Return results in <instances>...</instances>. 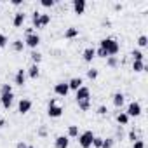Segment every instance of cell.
Here are the masks:
<instances>
[{
	"instance_id": "1",
	"label": "cell",
	"mask_w": 148,
	"mask_h": 148,
	"mask_svg": "<svg viewBox=\"0 0 148 148\" xmlns=\"http://www.w3.org/2000/svg\"><path fill=\"white\" fill-rule=\"evenodd\" d=\"M99 47H101V49H105L108 56H115V54L120 51L119 42H117L115 38H110V37H108V38H103V40L99 42Z\"/></svg>"
},
{
	"instance_id": "2",
	"label": "cell",
	"mask_w": 148,
	"mask_h": 148,
	"mask_svg": "<svg viewBox=\"0 0 148 148\" xmlns=\"http://www.w3.org/2000/svg\"><path fill=\"white\" fill-rule=\"evenodd\" d=\"M92 139H94V132L92 131H86V132L79 134V145L82 148H91L92 146Z\"/></svg>"
},
{
	"instance_id": "3",
	"label": "cell",
	"mask_w": 148,
	"mask_h": 148,
	"mask_svg": "<svg viewBox=\"0 0 148 148\" xmlns=\"http://www.w3.org/2000/svg\"><path fill=\"white\" fill-rule=\"evenodd\" d=\"M75 99H77V103H79V101H87V99H91V91L82 86L79 91H75Z\"/></svg>"
},
{
	"instance_id": "4",
	"label": "cell",
	"mask_w": 148,
	"mask_h": 148,
	"mask_svg": "<svg viewBox=\"0 0 148 148\" xmlns=\"http://www.w3.org/2000/svg\"><path fill=\"white\" fill-rule=\"evenodd\" d=\"M127 117L131 119V117H139L141 115V105L138 103V101H132L131 105H129V108H127Z\"/></svg>"
},
{
	"instance_id": "5",
	"label": "cell",
	"mask_w": 148,
	"mask_h": 148,
	"mask_svg": "<svg viewBox=\"0 0 148 148\" xmlns=\"http://www.w3.org/2000/svg\"><path fill=\"white\" fill-rule=\"evenodd\" d=\"M40 44V37L37 33H32V35H26V40H25V45L32 47V49H37Z\"/></svg>"
},
{
	"instance_id": "6",
	"label": "cell",
	"mask_w": 148,
	"mask_h": 148,
	"mask_svg": "<svg viewBox=\"0 0 148 148\" xmlns=\"http://www.w3.org/2000/svg\"><path fill=\"white\" fill-rule=\"evenodd\" d=\"M54 92L58 94V96H66L68 92H70V87H68V82H58L56 86H54Z\"/></svg>"
},
{
	"instance_id": "7",
	"label": "cell",
	"mask_w": 148,
	"mask_h": 148,
	"mask_svg": "<svg viewBox=\"0 0 148 148\" xmlns=\"http://www.w3.org/2000/svg\"><path fill=\"white\" fill-rule=\"evenodd\" d=\"M30 110H32V101H30V99H26V98L19 99V105H18V112H19L21 115H25V113H28Z\"/></svg>"
},
{
	"instance_id": "8",
	"label": "cell",
	"mask_w": 148,
	"mask_h": 148,
	"mask_svg": "<svg viewBox=\"0 0 148 148\" xmlns=\"http://www.w3.org/2000/svg\"><path fill=\"white\" fill-rule=\"evenodd\" d=\"M12 101H14V94H12V92H7V94H0V103H2V106H4L5 110H9V108H11Z\"/></svg>"
},
{
	"instance_id": "9",
	"label": "cell",
	"mask_w": 148,
	"mask_h": 148,
	"mask_svg": "<svg viewBox=\"0 0 148 148\" xmlns=\"http://www.w3.org/2000/svg\"><path fill=\"white\" fill-rule=\"evenodd\" d=\"M71 7H73V12L75 14H84V11H86V0H73L71 2Z\"/></svg>"
},
{
	"instance_id": "10",
	"label": "cell",
	"mask_w": 148,
	"mask_h": 148,
	"mask_svg": "<svg viewBox=\"0 0 148 148\" xmlns=\"http://www.w3.org/2000/svg\"><path fill=\"white\" fill-rule=\"evenodd\" d=\"M47 115H49L51 119H58V117L63 115V108L58 106V105H49V108H47Z\"/></svg>"
},
{
	"instance_id": "11",
	"label": "cell",
	"mask_w": 148,
	"mask_h": 148,
	"mask_svg": "<svg viewBox=\"0 0 148 148\" xmlns=\"http://www.w3.org/2000/svg\"><path fill=\"white\" fill-rule=\"evenodd\" d=\"M14 84H16V86H25V84H26V71H25L23 68H19V70L16 71Z\"/></svg>"
},
{
	"instance_id": "12",
	"label": "cell",
	"mask_w": 148,
	"mask_h": 148,
	"mask_svg": "<svg viewBox=\"0 0 148 148\" xmlns=\"http://www.w3.org/2000/svg\"><path fill=\"white\" fill-rule=\"evenodd\" d=\"M68 145H70V138L68 136H58L54 139V146L56 148H68Z\"/></svg>"
},
{
	"instance_id": "13",
	"label": "cell",
	"mask_w": 148,
	"mask_h": 148,
	"mask_svg": "<svg viewBox=\"0 0 148 148\" xmlns=\"http://www.w3.org/2000/svg\"><path fill=\"white\" fill-rule=\"evenodd\" d=\"M82 58H84V61H86V63H91V61L96 58V49H94V47H87V49L84 51Z\"/></svg>"
},
{
	"instance_id": "14",
	"label": "cell",
	"mask_w": 148,
	"mask_h": 148,
	"mask_svg": "<svg viewBox=\"0 0 148 148\" xmlns=\"http://www.w3.org/2000/svg\"><path fill=\"white\" fill-rule=\"evenodd\" d=\"M82 84H84V80H82L80 77H75V79H71V80L68 82V87H70L71 91H79V89L82 87Z\"/></svg>"
},
{
	"instance_id": "15",
	"label": "cell",
	"mask_w": 148,
	"mask_h": 148,
	"mask_svg": "<svg viewBox=\"0 0 148 148\" xmlns=\"http://www.w3.org/2000/svg\"><path fill=\"white\" fill-rule=\"evenodd\" d=\"M25 19H26V14H25V12H16V14H14V19H12V25H14L16 28H19V26H23Z\"/></svg>"
},
{
	"instance_id": "16",
	"label": "cell",
	"mask_w": 148,
	"mask_h": 148,
	"mask_svg": "<svg viewBox=\"0 0 148 148\" xmlns=\"http://www.w3.org/2000/svg\"><path fill=\"white\" fill-rule=\"evenodd\" d=\"M26 73H28V77H30V79H33V80H35V79H38V75H40V68H38V64H32V66L28 68V71H26Z\"/></svg>"
},
{
	"instance_id": "17",
	"label": "cell",
	"mask_w": 148,
	"mask_h": 148,
	"mask_svg": "<svg viewBox=\"0 0 148 148\" xmlns=\"http://www.w3.org/2000/svg\"><path fill=\"white\" fill-rule=\"evenodd\" d=\"M124 99H125V96H124L122 92H115V94H113V105H115L117 108H120V106L124 105Z\"/></svg>"
},
{
	"instance_id": "18",
	"label": "cell",
	"mask_w": 148,
	"mask_h": 148,
	"mask_svg": "<svg viewBox=\"0 0 148 148\" xmlns=\"http://www.w3.org/2000/svg\"><path fill=\"white\" fill-rule=\"evenodd\" d=\"M51 23V14H42L40 12V18H38V26L40 28H44V26H47Z\"/></svg>"
},
{
	"instance_id": "19",
	"label": "cell",
	"mask_w": 148,
	"mask_h": 148,
	"mask_svg": "<svg viewBox=\"0 0 148 148\" xmlns=\"http://www.w3.org/2000/svg\"><path fill=\"white\" fill-rule=\"evenodd\" d=\"M117 122H119V125H127V124H129V117H127V113H125V112L117 113Z\"/></svg>"
},
{
	"instance_id": "20",
	"label": "cell",
	"mask_w": 148,
	"mask_h": 148,
	"mask_svg": "<svg viewBox=\"0 0 148 148\" xmlns=\"http://www.w3.org/2000/svg\"><path fill=\"white\" fill-rule=\"evenodd\" d=\"M75 37H79V30H77V28L71 26V28H68V30L64 32V38H68V40H70V38H75Z\"/></svg>"
},
{
	"instance_id": "21",
	"label": "cell",
	"mask_w": 148,
	"mask_h": 148,
	"mask_svg": "<svg viewBox=\"0 0 148 148\" xmlns=\"http://www.w3.org/2000/svg\"><path fill=\"white\" fill-rule=\"evenodd\" d=\"M132 70H134L136 73H139V71L146 70V66H145V61H132Z\"/></svg>"
},
{
	"instance_id": "22",
	"label": "cell",
	"mask_w": 148,
	"mask_h": 148,
	"mask_svg": "<svg viewBox=\"0 0 148 148\" xmlns=\"http://www.w3.org/2000/svg\"><path fill=\"white\" fill-rule=\"evenodd\" d=\"M79 136V125H70L68 127V138H77Z\"/></svg>"
},
{
	"instance_id": "23",
	"label": "cell",
	"mask_w": 148,
	"mask_h": 148,
	"mask_svg": "<svg viewBox=\"0 0 148 148\" xmlns=\"http://www.w3.org/2000/svg\"><path fill=\"white\" fill-rule=\"evenodd\" d=\"M12 47H14V51L21 52V51L25 49V42H23V40H14V42H12Z\"/></svg>"
},
{
	"instance_id": "24",
	"label": "cell",
	"mask_w": 148,
	"mask_h": 148,
	"mask_svg": "<svg viewBox=\"0 0 148 148\" xmlns=\"http://www.w3.org/2000/svg\"><path fill=\"white\" fill-rule=\"evenodd\" d=\"M131 56H132V59H134V61H143V59H145V54H143L141 51H132V52H131Z\"/></svg>"
},
{
	"instance_id": "25",
	"label": "cell",
	"mask_w": 148,
	"mask_h": 148,
	"mask_svg": "<svg viewBox=\"0 0 148 148\" xmlns=\"http://www.w3.org/2000/svg\"><path fill=\"white\" fill-rule=\"evenodd\" d=\"M30 56H32V61H33V64H38V63L42 61V54H40V52H37V51H33Z\"/></svg>"
},
{
	"instance_id": "26",
	"label": "cell",
	"mask_w": 148,
	"mask_h": 148,
	"mask_svg": "<svg viewBox=\"0 0 148 148\" xmlns=\"http://www.w3.org/2000/svg\"><path fill=\"white\" fill-rule=\"evenodd\" d=\"M106 64H108L110 68H115V66L119 64V59H117L115 56H108V58H106Z\"/></svg>"
},
{
	"instance_id": "27",
	"label": "cell",
	"mask_w": 148,
	"mask_h": 148,
	"mask_svg": "<svg viewBox=\"0 0 148 148\" xmlns=\"http://www.w3.org/2000/svg\"><path fill=\"white\" fill-rule=\"evenodd\" d=\"M77 105H79V108H80L82 112H87V110L91 108V99H87V101H79Z\"/></svg>"
},
{
	"instance_id": "28",
	"label": "cell",
	"mask_w": 148,
	"mask_h": 148,
	"mask_svg": "<svg viewBox=\"0 0 148 148\" xmlns=\"http://www.w3.org/2000/svg\"><path fill=\"white\" fill-rule=\"evenodd\" d=\"M38 18H40V12H38V11H35V12H33V16H32L33 28H40V26H38Z\"/></svg>"
},
{
	"instance_id": "29",
	"label": "cell",
	"mask_w": 148,
	"mask_h": 148,
	"mask_svg": "<svg viewBox=\"0 0 148 148\" xmlns=\"http://www.w3.org/2000/svg\"><path fill=\"white\" fill-rule=\"evenodd\" d=\"M101 148H113V138H106V139H103Z\"/></svg>"
},
{
	"instance_id": "30",
	"label": "cell",
	"mask_w": 148,
	"mask_h": 148,
	"mask_svg": "<svg viewBox=\"0 0 148 148\" xmlns=\"http://www.w3.org/2000/svg\"><path fill=\"white\" fill-rule=\"evenodd\" d=\"M7 92H12L11 84H2V87H0V94H7Z\"/></svg>"
},
{
	"instance_id": "31",
	"label": "cell",
	"mask_w": 148,
	"mask_h": 148,
	"mask_svg": "<svg viewBox=\"0 0 148 148\" xmlns=\"http://www.w3.org/2000/svg\"><path fill=\"white\" fill-rule=\"evenodd\" d=\"M138 45H139V47H146V45H148V38H146V35H141V37L138 38Z\"/></svg>"
},
{
	"instance_id": "32",
	"label": "cell",
	"mask_w": 148,
	"mask_h": 148,
	"mask_svg": "<svg viewBox=\"0 0 148 148\" xmlns=\"http://www.w3.org/2000/svg\"><path fill=\"white\" fill-rule=\"evenodd\" d=\"M101 145H103V138L94 136V139H92V146H94V148H101Z\"/></svg>"
},
{
	"instance_id": "33",
	"label": "cell",
	"mask_w": 148,
	"mask_h": 148,
	"mask_svg": "<svg viewBox=\"0 0 148 148\" xmlns=\"http://www.w3.org/2000/svg\"><path fill=\"white\" fill-rule=\"evenodd\" d=\"M87 77H89L91 80H94V79H98V70H94V68H91V70H87Z\"/></svg>"
},
{
	"instance_id": "34",
	"label": "cell",
	"mask_w": 148,
	"mask_h": 148,
	"mask_svg": "<svg viewBox=\"0 0 148 148\" xmlns=\"http://www.w3.org/2000/svg\"><path fill=\"white\" fill-rule=\"evenodd\" d=\"M7 42H9V38H7L4 33H0V49H4V47L7 45Z\"/></svg>"
},
{
	"instance_id": "35",
	"label": "cell",
	"mask_w": 148,
	"mask_h": 148,
	"mask_svg": "<svg viewBox=\"0 0 148 148\" xmlns=\"http://www.w3.org/2000/svg\"><path fill=\"white\" fill-rule=\"evenodd\" d=\"M56 2H54V0H42V2H40V5L42 7H52Z\"/></svg>"
},
{
	"instance_id": "36",
	"label": "cell",
	"mask_w": 148,
	"mask_h": 148,
	"mask_svg": "<svg viewBox=\"0 0 148 148\" xmlns=\"http://www.w3.org/2000/svg\"><path fill=\"white\" fill-rule=\"evenodd\" d=\"M132 148H145V141L143 139H136L132 143Z\"/></svg>"
},
{
	"instance_id": "37",
	"label": "cell",
	"mask_w": 148,
	"mask_h": 148,
	"mask_svg": "<svg viewBox=\"0 0 148 148\" xmlns=\"http://www.w3.org/2000/svg\"><path fill=\"white\" fill-rule=\"evenodd\" d=\"M96 56H98V58H108L106 51H105V49H101V47H99V49L96 51Z\"/></svg>"
},
{
	"instance_id": "38",
	"label": "cell",
	"mask_w": 148,
	"mask_h": 148,
	"mask_svg": "<svg viewBox=\"0 0 148 148\" xmlns=\"http://www.w3.org/2000/svg\"><path fill=\"white\" fill-rule=\"evenodd\" d=\"M106 113H108V108H106V106H103V105H101V106H99V108H98V115H106Z\"/></svg>"
},
{
	"instance_id": "39",
	"label": "cell",
	"mask_w": 148,
	"mask_h": 148,
	"mask_svg": "<svg viewBox=\"0 0 148 148\" xmlns=\"http://www.w3.org/2000/svg\"><path fill=\"white\" fill-rule=\"evenodd\" d=\"M129 139H131V141H132V143H134V141H136V139H138V134H136V132H134V129H132V131H131V132H129Z\"/></svg>"
},
{
	"instance_id": "40",
	"label": "cell",
	"mask_w": 148,
	"mask_h": 148,
	"mask_svg": "<svg viewBox=\"0 0 148 148\" xmlns=\"http://www.w3.org/2000/svg\"><path fill=\"white\" fill-rule=\"evenodd\" d=\"M25 33H26V35H32V33H35V32H33V28H26Z\"/></svg>"
},
{
	"instance_id": "41",
	"label": "cell",
	"mask_w": 148,
	"mask_h": 148,
	"mask_svg": "<svg viewBox=\"0 0 148 148\" xmlns=\"http://www.w3.org/2000/svg\"><path fill=\"white\" fill-rule=\"evenodd\" d=\"M12 5H21V0H12Z\"/></svg>"
},
{
	"instance_id": "42",
	"label": "cell",
	"mask_w": 148,
	"mask_h": 148,
	"mask_svg": "<svg viewBox=\"0 0 148 148\" xmlns=\"http://www.w3.org/2000/svg\"><path fill=\"white\" fill-rule=\"evenodd\" d=\"M28 145H25V143H18V148H26Z\"/></svg>"
},
{
	"instance_id": "43",
	"label": "cell",
	"mask_w": 148,
	"mask_h": 148,
	"mask_svg": "<svg viewBox=\"0 0 148 148\" xmlns=\"http://www.w3.org/2000/svg\"><path fill=\"white\" fill-rule=\"evenodd\" d=\"M4 125H5V120H4V119H0V127H4Z\"/></svg>"
},
{
	"instance_id": "44",
	"label": "cell",
	"mask_w": 148,
	"mask_h": 148,
	"mask_svg": "<svg viewBox=\"0 0 148 148\" xmlns=\"http://www.w3.org/2000/svg\"><path fill=\"white\" fill-rule=\"evenodd\" d=\"M26 148H35V146H26Z\"/></svg>"
}]
</instances>
